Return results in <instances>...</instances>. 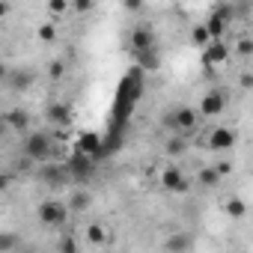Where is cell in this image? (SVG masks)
I'll return each mask as SVG.
<instances>
[{
  "label": "cell",
  "mask_w": 253,
  "mask_h": 253,
  "mask_svg": "<svg viewBox=\"0 0 253 253\" xmlns=\"http://www.w3.org/2000/svg\"><path fill=\"white\" fill-rule=\"evenodd\" d=\"M211 15H214V18H220V21H223V24L229 27V24L235 21V15H238V9H235L232 3H217V6L211 9Z\"/></svg>",
  "instance_id": "17"
},
{
  "label": "cell",
  "mask_w": 253,
  "mask_h": 253,
  "mask_svg": "<svg viewBox=\"0 0 253 253\" xmlns=\"http://www.w3.org/2000/svg\"><path fill=\"white\" fill-rule=\"evenodd\" d=\"M36 33H39V39H42V42H54V39H57V27H54L51 21L39 24V30H36Z\"/></svg>",
  "instance_id": "23"
},
{
  "label": "cell",
  "mask_w": 253,
  "mask_h": 253,
  "mask_svg": "<svg viewBox=\"0 0 253 253\" xmlns=\"http://www.w3.org/2000/svg\"><path fill=\"white\" fill-rule=\"evenodd\" d=\"M161 188L170 194H188L191 191V179L179 170V167H164L161 173Z\"/></svg>",
  "instance_id": "5"
},
{
  "label": "cell",
  "mask_w": 253,
  "mask_h": 253,
  "mask_svg": "<svg viewBox=\"0 0 253 253\" xmlns=\"http://www.w3.org/2000/svg\"><path fill=\"white\" fill-rule=\"evenodd\" d=\"M86 241H89V244H104V241H107L104 226H101V223H89V226H86Z\"/></svg>",
  "instance_id": "22"
},
{
  "label": "cell",
  "mask_w": 253,
  "mask_h": 253,
  "mask_svg": "<svg viewBox=\"0 0 253 253\" xmlns=\"http://www.w3.org/2000/svg\"><path fill=\"white\" fill-rule=\"evenodd\" d=\"M33 81H36L33 69H18V72H6V84H9L12 89H27V86H33Z\"/></svg>",
  "instance_id": "13"
},
{
  "label": "cell",
  "mask_w": 253,
  "mask_h": 253,
  "mask_svg": "<svg viewBox=\"0 0 253 253\" xmlns=\"http://www.w3.org/2000/svg\"><path fill=\"white\" fill-rule=\"evenodd\" d=\"M89 203H92V200H89V194H86V191H72V194H69V211H72V214L86 211V209H89Z\"/></svg>",
  "instance_id": "16"
},
{
  "label": "cell",
  "mask_w": 253,
  "mask_h": 253,
  "mask_svg": "<svg viewBox=\"0 0 253 253\" xmlns=\"http://www.w3.org/2000/svg\"><path fill=\"white\" fill-rule=\"evenodd\" d=\"M191 42H194L197 48H203V51L211 45V36H209L206 24H194V27H191Z\"/></svg>",
  "instance_id": "18"
},
{
  "label": "cell",
  "mask_w": 253,
  "mask_h": 253,
  "mask_svg": "<svg viewBox=\"0 0 253 253\" xmlns=\"http://www.w3.org/2000/svg\"><path fill=\"white\" fill-rule=\"evenodd\" d=\"M194 250V235L191 232H170L164 238V253H191Z\"/></svg>",
  "instance_id": "10"
},
{
  "label": "cell",
  "mask_w": 253,
  "mask_h": 253,
  "mask_svg": "<svg viewBox=\"0 0 253 253\" xmlns=\"http://www.w3.org/2000/svg\"><path fill=\"white\" fill-rule=\"evenodd\" d=\"M66 170H69V176H72V179L86 182V179L95 173V161H92V158H86V155H81V152H75V158H69Z\"/></svg>",
  "instance_id": "8"
},
{
  "label": "cell",
  "mask_w": 253,
  "mask_h": 253,
  "mask_svg": "<svg viewBox=\"0 0 253 253\" xmlns=\"http://www.w3.org/2000/svg\"><path fill=\"white\" fill-rule=\"evenodd\" d=\"M51 152H54V140L48 131H30L24 137V158L33 161V164H48L51 161Z\"/></svg>",
  "instance_id": "1"
},
{
  "label": "cell",
  "mask_w": 253,
  "mask_h": 253,
  "mask_svg": "<svg viewBox=\"0 0 253 253\" xmlns=\"http://www.w3.org/2000/svg\"><path fill=\"white\" fill-rule=\"evenodd\" d=\"M238 84H241L244 89H253V75H250V72H241V75H238Z\"/></svg>",
  "instance_id": "29"
},
{
  "label": "cell",
  "mask_w": 253,
  "mask_h": 253,
  "mask_svg": "<svg viewBox=\"0 0 253 253\" xmlns=\"http://www.w3.org/2000/svg\"><path fill=\"white\" fill-rule=\"evenodd\" d=\"M72 6L69 3H63V0H51L48 3V12H54V15H63V12H69Z\"/></svg>",
  "instance_id": "27"
},
{
  "label": "cell",
  "mask_w": 253,
  "mask_h": 253,
  "mask_svg": "<svg viewBox=\"0 0 253 253\" xmlns=\"http://www.w3.org/2000/svg\"><path fill=\"white\" fill-rule=\"evenodd\" d=\"M48 75H51V81H60L66 75V63L63 60H51L48 63Z\"/></svg>",
  "instance_id": "25"
},
{
  "label": "cell",
  "mask_w": 253,
  "mask_h": 253,
  "mask_svg": "<svg viewBox=\"0 0 253 253\" xmlns=\"http://www.w3.org/2000/svg\"><path fill=\"white\" fill-rule=\"evenodd\" d=\"M232 146H235V131L232 128H223V125L211 128V134H209V149L211 152H229Z\"/></svg>",
  "instance_id": "9"
},
{
  "label": "cell",
  "mask_w": 253,
  "mask_h": 253,
  "mask_svg": "<svg viewBox=\"0 0 253 253\" xmlns=\"http://www.w3.org/2000/svg\"><path fill=\"white\" fill-rule=\"evenodd\" d=\"M45 116H48L51 125H69V122H72V107H69L66 101H51V104L45 107Z\"/></svg>",
  "instance_id": "12"
},
{
  "label": "cell",
  "mask_w": 253,
  "mask_h": 253,
  "mask_svg": "<svg viewBox=\"0 0 253 253\" xmlns=\"http://www.w3.org/2000/svg\"><path fill=\"white\" fill-rule=\"evenodd\" d=\"M27 253H30V250H27Z\"/></svg>",
  "instance_id": "33"
},
{
  "label": "cell",
  "mask_w": 253,
  "mask_h": 253,
  "mask_svg": "<svg viewBox=\"0 0 253 253\" xmlns=\"http://www.w3.org/2000/svg\"><path fill=\"white\" fill-rule=\"evenodd\" d=\"M164 128H173L176 134H182V137H191L194 134V128L200 125V110H194V107H176V110H170V113H164Z\"/></svg>",
  "instance_id": "2"
},
{
  "label": "cell",
  "mask_w": 253,
  "mask_h": 253,
  "mask_svg": "<svg viewBox=\"0 0 253 253\" xmlns=\"http://www.w3.org/2000/svg\"><path fill=\"white\" fill-rule=\"evenodd\" d=\"M220 179H223V176L214 170V164H211V167H200V173H197V182H200L206 191H214V188L220 185Z\"/></svg>",
  "instance_id": "15"
},
{
  "label": "cell",
  "mask_w": 253,
  "mask_h": 253,
  "mask_svg": "<svg viewBox=\"0 0 253 253\" xmlns=\"http://www.w3.org/2000/svg\"><path fill=\"white\" fill-rule=\"evenodd\" d=\"M78 152L95 161L98 155H104V152H107V146H104V137H101V134H95V131H84V134L78 137Z\"/></svg>",
  "instance_id": "6"
},
{
  "label": "cell",
  "mask_w": 253,
  "mask_h": 253,
  "mask_svg": "<svg viewBox=\"0 0 253 253\" xmlns=\"http://www.w3.org/2000/svg\"><path fill=\"white\" fill-rule=\"evenodd\" d=\"M164 152H167V155H173V158H179V155H185V152H188V143H185V137H182V134H176V137H170V140L164 143Z\"/></svg>",
  "instance_id": "20"
},
{
  "label": "cell",
  "mask_w": 253,
  "mask_h": 253,
  "mask_svg": "<svg viewBox=\"0 0 253 253\" xmlns=\"http://www.w3.org/2000/svg\"><path fill=\"white\" fill-rule=\"evenodd\" d=\"M223 211H226L229 217H244V214H247V203L238 200V197H229L226 206H223Z\"/></svg>",
  "instance_id": "21"
},
{
  "label": "cell",
  "mask_w": 253,
  "mask_h": 253,
  "mask_svg": "<svg viewBox=\"0 0 253 253\" xmlns=\"http://www.w3.org/2000/svg\"><path fill=\"white\" fill-rule=\"evenodd\" d=\"M214 170H217L220 176H229V173H232V164H229V161H217V164H214Z\"/></svg>",
  "instance_id": "30"
},
{
  "label": "cell",
  "mask_w": 253,
  "mask_h": 253,
  "mask_svg": "<svg viewBox=\"0 0 253 253\" xmlns=\"http://www.w3.org/2000/svg\"><path fill=\"white\" fill-rule=\"evenodd\" d=\"M72 9H75V12H89L92 3H89V0H78V3H72Z\"/></svg>",
  "instance_id": "31"
},
{
  "label": "cell",
  "mask_w": 253,
  "mask_h": 253,
  "mask_svg": "<svg viewBox=\"0 0 253 253\" xmlns=\"http://www.w3.org/2000/svg\"><path fill=\"white\" fill-rule=\"evenodd\" d=\"M229 60V45L226 42H211L206 51H203V63H206V69H211V66H223Z\"/></svg>",
  "instance_id": "11"
},
{
  "label": "cell",
  "mask_w": 253,
  "mask_h": 253,
  "mask_svg": "<svg viewBox=\"0 0 253 253\" xmlns=\"http://www.w3.org/2000/svg\"><path fill=\"white\" fill-rule=\"evenodd\" d=\"M131 48H134L137 57L152 54V51H155V33H152V27H146V24L134 27V30H131Z\"/></svg>",
  "instance_id": "7"
},
{
  "label": "cell",
  "mask_w": 253,
  "mask_h": 253,
  "mask_svg": "<svg viewBox=\"0 0 253 253\" xmlns=\"http://www.w3.org/2000/svg\"><path fill=\"white\" fill-rule=\"evenodd\" d=\"M12 247H15V235H12V232H3V238H0V250L9 253Z\"/></svg>",
  "instance_id": "28"
},
{
  "label": "cell",
  "mask_w": 253,
  "mask_h": 253,
  "mask_svg": "<svg viewBox=\"0 0 253 253\" xmlns=\"http://www.w3.org/2000/svg\"><path fill=\"white\" fill-rule=\"evenodd\" d=\"M6 125L12 131H27V125H30V113L24 107H15V110H6Z\"/></svg>",
  "instance_id": "14"
},
{
  "label": "cell",
  "mask_w": 253,
  "mask_h": 253,
  "mask_svg": "<svg viewBox=\"0 0 253 253\" xmlns=\"http://www.w3.org/2000/svg\"><path fill=\"white\" fill-rule=\"evenodd\" d=\"M125 9H128V12H140L143 3H137V0H128V3H125Z\"/></svg>",
  "instance_id": "32"
},
{
  "label": "cell",
  "mask_w": 253,
  "mask_h": 253,
  "mask_svg": "<svg viewBox=\"0 0 253 253\" xmlns=\"http://www.w3.org/2000/svg\"><path fill=\"white\" fill-rule=\"evenodd\" d=\"M36 214H39V223H45V226H63L66 220H69V203H60V200H42L39 203V209H36Z\"/></svg>",
  "instance_id": "3"
},
{
  "label": "cell",
  "mask_w": 253,
  "mask_h": 253,
  "mask_svg": "<svg viewBox=\"0 0 253 253\" xmlns=\"http://www.w3.org/2000/svg\"><path fill=\"white\" fill-rule=\"evenodd\" d=\"M235 51H238V57H253V39L250 36H241L235 42Z\"/></svg>",
  "instance_id": "24"
},
{
  "label": "cell",
  "mask_w": 253,
  "mask_h": 253,
  "mask_svg": "<svg viewBox=\"0 0 253 253\" xmlns=\"http://www.w3.org/2000/svg\"><path fill=\"white\" fill-rule=\"evenodd\" d=\"M206 30H209V36H211V42H223V33H226V24H223L220 18H214V15H209V21H206Z\"/></svg>",
  "instance_id": "19"
},
{
  "label": "cell",
  "mask_w": 253,
  "mask_h": 253,
  "mask_svg": "<svg viewBox=\"0 0 253 253\" xmlns=\"http://www.w3.org/2000/svg\"><path fill=\"white\" fill-rule=\"evenodd\" d=\"M200 116H206V119H217L223 110H226V92L223 89H209L203 98H200Z\"/></svg>",
  "instance_id": "4"
},
{
  "label": "cell",
  "mask_w": 253,
  "mask_h": 253,
  "mask_svg": "<svg viewBox=\"0 0 253 253\" xmlns=\"http://www.w3.org/2000/svg\"><path fill=\"white\" fill-rule=\"evenodd\" d=\"M57 250H60V253H78V241H75L72 235H63L60 244H57Z\"/></svg>",
  "instance_id": "26"
}]
</instances>
